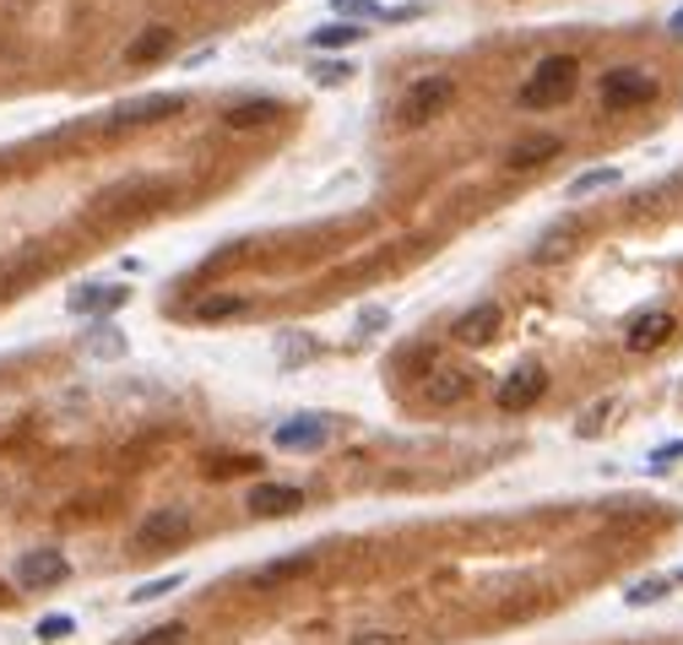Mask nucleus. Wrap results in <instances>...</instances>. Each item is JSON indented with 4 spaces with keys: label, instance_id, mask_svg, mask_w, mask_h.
I'll return each instance as SVG.
<instances>
[{
    "label": "nucleus",
    "instance_id": "2",
    "mask_svg": "<svg viewBox=\"0 0 683 645\" xmlns=\"http://www.w3.org/2000/svg\"><path fill=\"white\" fill-rule=\"evenodd\" d=\"M450 98H456V82H450V76H424V82H413L407 98H402V109H396V126L402 130L429 126L435 115H445Z\"/></svg>",
    "mask_w": 683,
    "mask_h": 645
},
{
    "label": "nucleus",
    "instance_id": "17",
    "mask_svg": "<svg viewBox=\"0 0 683 645\" xmlns=\"http://www.w3.org/2000/svg\"><path fill=\"white\" fill-rule=\"evenodd\" d=\"M169 44H174V28L152 22L141 39H130V44H125V61H130V65H152L158 55H169Z\"/></svg>",
    "mask_w": 683,
    "mask_h": 645
},
{
    "label": "nucleus",
    "instance_id": "25",
    "mask_svg": "<svg viewBox=\"0 0 683 645\" xmlns=\"http://www.w3.org/2000/svg\"><path fill=\"white\" fill-rule=\"evenodd\" d=\"M130 645H185V624H158V630L136 635Z\"/></svg>",
    "mask_w": 683,
    "mask_h": 645
},
{
    "label": "nucleus",
    "instance_id": "21",
    "mask_svg": "<svg viewBox=\"0 0 683 645\" xmlns=\"http://www.w3.org/2000/svg\"><path fill=\"white\" fill-rule=\"evenodd\" d=\"M87 353H93V358H120V353H125V336L115 331V325H98V331L87 336Z\"/></svg>",
    "mask_w": 683,
    "mask_h": 645
},
{
    "label": "nucleus",
    "instance_id": "31",
    "mask_svg": "<svg viewBox=\"0 0 683 645\" xmlns=\"http://www.w3.org/2000/svg\"><path fill=\"white\" fill-rule=\"evenodd\" d=\"M602 418H608V401H602V407H591V412H586V423H580V434H597V429H602Z\"/></svg>",
    "mask_w": 683,
    "mask_h": 645
},
{
    "label": "nucleus",
    "instance_id": "27",
    "mask_svg": "<svg viewBox=\"0 0 683 645\" xmlns=\"http://www.w3.org/2000/svg\"><path fill=\"white\" fill-rule=\"evenodd\" d=\"M348 76H353V65H348V61H326V65H314V82H320V87H342Z\"/></svg>",
    "mask_w": 683,
    "mask_h": 645
},
{
    "label": "nucleus",
    "instance_id": "12",
    "mask_svg": "<svg viewBox=\"0 0 683 645\" xmlns=\"http://www.w3.org/2000/svg\"><path fill=\"white\" fill-rule=\"evenodd\" d=\"M472 369H435L429 380H424V401L429 407H461L467 396H472Z\"/></svg>",
    "mask_w": 683,
    "mask_h": 645
},
{
    "label": "nucleus",
    "instance_id": "19",
    "mask_svg": "<svg viewBox=\"0 0 683 645\" xmlns=\"http://www.w3.org/2000/svg\"><path fill=\"white\" fill-rule=\"evenodd\" d=\"M239 310H245L239 293H206V299L195 304V321H228V315H239Z\"/></svg>",
    "mask_w": 683,
    "mask_h": 645
},
{
    "label": "nucleus",
    "instance_id": "11",
    "mask_svg": "<svg viewBox=\"0 0 683 645\" xmlns=\"http://www.w3.org/2000/svg\"><path fill=\"white\" fill-rule=\"evenodd\" d=\"M326 440H331V418L326 412H305V418H294V423L277 429V445L282 451H320Z\"/></svg>",
    "mask_w": 683,
    "mask_h": 645
},
{
    "label": "nucleus",
    "instance_id": "4",
    "mask_svg": "<svg viewBox=\"0 0 683 645\" xmlns=\"http://www.w3.org/2000/svg\"><path fill=\"white\" fill-rule=\"evenodd\" d=\"M185 537H190L185 510H152V516L136 526V548H141V553H163V548H174V542H185Z\"/></svg>",
    "mask_w": 683,
    "mask_h": 645
},
{
    "label": "nucleus",
    "instance_id": "26",
    "mask_svg": "<svg viewBox=\"0 0 683 645\" xmlns=\"http://www.w3.org/2000/svg\"><path fill=\"white\" fill-rule=\"evenodd\" d=\"M185 585V576H158V581H147L141 591H130L136 602H158V596H169V591H180Z\"/></svg>",
    "mask_w": 683,
    "mask_h": 645
},
{
    "label": "nucleus",
    "instance_id": "9",
    "mask_svg": "<svg viewBox=\"0 0 683 645\" xmlns=\"http://www.w3.org/2000/svg\"><path fill=\"white\" fill-rule=\"evenodd\" d=\"M65 576H71V565H65L61 548H33V553H22V559H17V581L28 585V591L61 585Z\"/></svg>",
    "mask_w": 683,
    "mask_h": 645
},
{
    "label": "nucleus",
    "instance_id": "13",
    "mask_svg": "<svg viewBox=\"0 0 683 645\" xmlns=\"http://www.w3.org/2000/svg\"><path fill=\"white\" fill-rule=\"evenodd\" d=\"M299 505H305V494L294 483H255L249 488V510L255 516H294Z\"/></svg>",
    "mask_w": 683,
    "mask_h": 645
},
{
    "label": "nucleus",
    "instance_id": "5",
    "mask_svg": "<svg viewBox=\"0 0 683 645\" xmlns=\"http://www.w3.org/2000/svg\"><path fill=\"white\" fill-rule=\"evenodd\" d=\"M673 331H679V315H673V310H645V315L629 321L623 347H629V353H657V347L673 342Z\"/></svg>",
    "mask_w": 683,
    "mask_h": 645
},
{
    "label": "nucleus",
    "instance_id": "7",
    "mask_svg": "<svg viewBox=\"0 0 683 645\" xmlns=\"http://www.w3.org/2000/svg\"><path fill=\"white\" fill-rule=\"evenodd\" d=\"M169 195H174V191H169L163 180H130V185H115V191H104L98 212H152V206H163Z\"/></svg>",
    "mask_w": 683,
    "mask_h": 645
},
{
    "label": "nucleus",
    "instance_id": "32",
    "mask_svg": "<svg viewBox=\"0 0 683 645\" xmlns=\"http://www.w3.org/2000/svg\"><path fill=\"white\" fill-rule=\"evenodd\" d=\"M314 342H282V358H310Z\"/></svg>",
    "mask_w": 683,
    "mask_h": 645
},
{
    "label": "nucleus",
    "instance_id": "33",
    "mask_svg": "<svg viewBox=\"0 0 683 645\" xmlns=\"http://www.w3.org/2000/svg\"><path fill=\"white\" fill-rule=\"evenodd\" d=\"M673 33H679V39H683V11H679V17H673Z\"/></svg>",
    "mask_w": 683,
    "mask_h": 645
},
{
    "label": "nucleus",
    "instance_id": "16",
    "mask_svg": "<svg viewBox=\"0 0 683 645\" xmlns=\"http://www.w3.org/2000/svg\"><path fill=\"white\" fill-rule=\"evenodd\" d=\"M499 325H504V310H499V304H472V310H467L461 321L450 325V331H456L461 342H489Z\"/></svg>",
    "mask_w": 683,
    "mask_h": 645
},
{
    "label": "nucleus",
    "instance_id": "28",
    "mask_svg": "<svg viewBox=\"0 0 683 645\" xmlns=\"http://www.w3.org/2000/svg\"><path fill=\"white\" fill-rule=\"evenodd\" d=\"M71 630H76V624H71V619H65V613H50V619H39V641H65V635H71Z\"/></svg>",
    "mask_w": 683,
    "mask_h": 645
},
{
    "label": "nucleus",
    "instance_id": "10",
    "mask_svg": "<svg viewBox=\"0 0 683 645\" xmlns=\"http://www.w3.org/2000/svg\"><path fill=\"white\" fill-rule=\"evenodd\" d=\"M543 390H548V375H543L537 364H526V369H515V375L499 386V407H504V412H526V407L543 401Z\"/></svg>",
    "mask_w": 683,
    "mask_h": 645
},
{
    "label": "nucleus",
    "instance_id": "6",
    "mask_svg": "<svg viewBox=\"0 0 683 645\" xmlns=\"http://www.w3.org/2000/svg\"><path fill=\"white\" fill-rule=\"evenodd\" d=\"M174 109H185V93H152V98H130V104H120V109L109 115V130L152 126V120H163V115H174Z\"/></svg>",
    "mask_w": 683,
    "mask_h": 645
},
{
    "label": "nucleus",
    "instance_id": "23",
    "mask_svg": "<svg viewBox=\"0 0 683 645\" xmlns=\"http://www.w3.org/2000/svg\"><path fill=\"white\" fill-rule=\"evenodd\" d=\"M305 570H310V553H299V559H277V565H266V570H260V585L282 581V576H305Z\"/></svg>",
    "mask_w": 683,
    "mask_h": 645
},
{
    "label": "nucleus",
    "instance_id": "30",
    "mask_svg": "<svg viewBox=\"0 0 683 645\" xmlns=\"http://www.w3.org/2000/svg\"><path fill=\"white\" fill-rule=\"evenodd\" d=\"M348 645H402V641H396L391 630H359V635H353Z\"/></svg>",
    "mask_w": 683,
    "mask_h": 645
},
{
    "label": "nucleus",
    "instance_id": "22",
    "mask_svg": "<svg viewBox=\"0 0 683 645\" xmlns=\"http://www.w3.org/2000/svg\"><path fill=\"white\" fill-rule=\"evenodd\" d=\"M608 185H619V169H591V174H580V180L569 185V195L580 201V195H591V191H608Z\"/></svg>",
    "mask_w": 683,
    "mask_h": 645
},
{
    "label": "nucleus",
    "instance_id": "29",
    "mask_svg": "<svg viewBox=\"0 0 683 645\" xmlns=\"http://www.w3.org/2000/svg\"><path fill=\"white\" fill-rule=\"evenodd\" d=\"M337 6V17H385L374 0H331Z\"/></svg>",
    "mask_w": 683,
    "mask_h": 645
},
{
    "label": "nucleus",
    "instance_id": "20",
    "mask_svg": "<svg viewBox=\"0 0 683 645\" xmlns=\"http://www.w3.org/2000/svg\"><path fill=\"white\" fill-rule=\"evenodd\" d=\"M575 234H580V223H575V217H569V223H559V228H548V234H543V245L532 250V260H554V256H564Z\"/></svg>",
    "mask_w": 683,
    "mask_h": 645
},
{
    "label": "nucleus",
    "instance_id": "24",
    "mask_svg": "<svg viewBox=\"0 0 683 645\" xmlns=\"http://www.w3.org/2000/svg\"><path fill=\"white\" fill-rule=\"evenodd\" d=\"M662 596H668V581H640V585H629V591H623V602H629V608H645V602H662Z\"/></svg>",
    "mask_w": 683,
    "mask_h": 645
},
{
    "label": "nucleus",
    "instance_id": "18",
    "mask_svg": "<svg viewBox=\"0 0 683 645\" xmlns=\"http://www.w3.org/2000/svg\"><path fill=\"white\" fill-rule=\"evenodd\" d=\"M370 28H359V22H337V28H314V50H348V44H359Z\"/></svg>",
    "mask_w": 683,
    "mask_h": 645
},
{
    "label": "nucleus",
    "instance_id": "15",
    "mask_svg": "<svg viewBox=\"0 0 683 645\" xmlns=\"http://www.w3.org/2000/svg\"><path fill=\"white\" fill-rule=\"evenodd\" d=\"M271 120H282V104H277V98H239V104H228V109H223V126H228V130L271 126Z\"/></svg>",
    "mask_w": 683,
    "mask_h": 645
},
{
    "label": "nucleus",
    "instance_id": "8",
    "mask_svg": "<svg viewBox=\"0 0 683 645\" xmlns=\"http://www.w3.org/2000/svg\"><path fill=\"white\" fill-rule=\"evenodd\" d=\"M564 141L554 130H532V136H521V141H510V152H504V169H515V174H532V169H543L548 158H559Z\"/></svg>",
    "mask_w": 683,
    "mask_h": 645
},
{
    "label": "nucleus",
    "instance_id": "14",
    "mask_svg": "<svg viewBox=\"0 0 683 645\" xmlns=\"http://www.w3.org/2000/svg\"><path fill=\"white\" fill-rule=\"evenodd\" d=\"M125 299H130V288H109V282H87V288H76L65 304H71V315H104V310H120Z\"/></svg>",
    "mask_w": 683,
    "mask_h": 645
},
{
    "label": "nucleus",
    "instance_id": "3",
    "mask_svg": "<svg viewBox=\"0 0 683 645\" xmlns=\"http://www.w3.org/2000/svg\"><path fill=\"white\" fill-rule=\"evenodd\" d=\"M657 98V76H645L640 65H619L602 76V109H640Z\"/></svg>",
    "mask_w": 683,
    "mask_h": 645
},
{
    "label": "nucleus",
    "instance_id": "1",
    "mask_svg": "<svg viewBox=\"0 0 683 645\" xmlns=\"http://www.w3.org/2000/svg\"><path fill=\"white\" fill-rule=\"evenodd\" d=\"M575 82H580V61H575V55H548V61H537V71L521 82L515 104H521V109H554L559 98L575 93Z\"/></svg>",
    "mask_w": 683,
    "mask_h": 645
}]
</instances>
